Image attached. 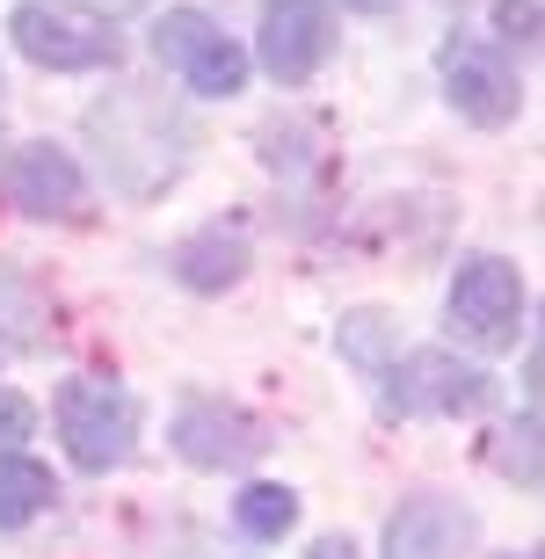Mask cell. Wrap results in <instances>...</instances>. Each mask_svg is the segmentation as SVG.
<instances>
[{
  "instance_id": "8",
  "label": "cell",
  "mask_w": 545,
  "mask_h": 559,
  "mask_svg": "<svg viewBox=\"0 0 545 559\" xmlns=\"http://www.w3.org/2000/svg\"><path fill=\"white\" fill-rule=\"evenodd\" d=\"M473 531L481 523L459 495H407L386 516V559H465Z\"/></svg>"
},
{
  "instance_id": "1",
  "label": "cell",
  "mask_w": 545,
  "mask_h": 559,
  "mask_svg": "<svg viewBox=\"0 0 545 559\" xmlns=\"http://www.w3.org/2000/svg\"><path fill=\"white\" fill-rule=\"evenodd\" d=\"M59 436H66V457L81 473H117L131 457V436H139V400L117 378H66L59 385Z\"/></svg>"
},
{
  "instance_id": "5",
  "label": "cell",
  "mask_w": 545,
  "mask_h": 559,
  "mask_svg": "<svg viewBox=\"0 0 545 559\" xmlns=\"http://www.w3.org/2000/svg\"><path fill=\"white\" fill-rule=\"evenodd\" d=\"M443 95H451V109H459L465 124H509L517 117V103H524V87H517V66L495 51V44L481 37H451L443 44Z\"/></svg>"
},
{
  "instance_id": "11",
  "label": "cell",
  "mask_w": 545,
  "mask_h": 559,
  "mask_svg": "<svg viewBox=\"0 0 545 559\" xmlns=\"http://www.w3.org/2000/svg\"><path fill=\"white\" fill-rule=\"evenodd\" d=\"M168 262H175V276H182L189 290H204V298H211V290H233L240 276H248V262H254V254H248V226H233V218H211V226L189 233V240L168 254Z\"/></svg>"
},
{
  "instance_id": "2",
  "label": "cell",
  "mask_w": 545,
  "mask_h": 559,
  "mask_svg": "<svg viewBox=\"0 0 545 559\" xmlns=\"http://www.w3.org/2000/svg\"><path fill=\"white\" fill-rule=\"evenodd\" d=\"M378 378H386L378 385L386 415H481L487 393H495L481 364H459L451 349H415L400 364H386Z\"/></svg>"
},
{
  "instance_id": "3",
  "label": "cell",
  "mask_w": 545,
  "mask_h": 559,
  "mask_svg": "<svg viewBox=\"0 0 545 559\" xmlns=\"http://www.w3.org/2000/svg\"><path fill=\"white\" fill-rule=\"evenodd\" d=\"M153 51H161V66H175L182 87H197V95H240V87H248V51H240L204 8H168L161 29H153Z\"/></svg>"
},
{
  "instance_id": "10",
  "label": "cell",
  "mask_w": 545,
  "mask_h": 559,
  "mask_svg": "<svg viewBox=\"0 0 545 559\" xmlns=\"http://www.w3.org/2000/svg\"><path fill=\"white\" fill-rule=\"evenodd\" d=\"M0 189H8V204L29 211V218H73V211H81V197H87L73 153H66V145H51V139L15 145V160H8Z\"/></svg>"
},
{
  "instance_id": "17",
  "label": "cell",
  "mask_w": 545,
  "mask_h": 559,
  "mask_svg": "<svg viewBox=\"0 0 545 559\" xmlns=\"http://www.w3.org/2000/svg\"><path fill=\"white\" fill-rule=\"evenodd\" d=\"M29 429H37V407H29L22 393H0V451H15Z\"/></svg>"
},
{
  "instance_id": "19",
  "label": "cell",
  "mask_w": 545,
  "mask_h": 559,
  "mask_svg": "<svg viewBox=\"0 0 545 559\" xmlns=\"http://www.w3.org/2000/svg\"><path fill=\"white\" fill-rule=\"evenodd\" d=\"M306 559H357V545H349V538H320Z\"/></svg>"
},
{
  "instance_id": "21",
  "label": "cell",
  "mask_w": 545,
  "mask_h": 559,
  "mask_svg": "<svg viewBox=\"0 0 545 559\" xmlns=\"http://www.w3.org/2000/svg\"><path fill=\"white\" fill-rule=\"evenodd\" d=\"M0 356H8V342H0Z\"/></svg>"
},
{
  "instance_id": "13",
  "label": "cell",
  "mask_w": 545,
  "mask_h": 559,
  "mask_svg": "<svg viewBox=\"0 0 545 559\" xmlns=\"http://www.w3.org/2000/svg\"><path fill=\"white\" fill-rule=\"evenodd\" d=\"M233 523H240L248 538L276 545L298 523V495H292V487H276V479H254V487H240V495H233Z\"/></svg>"
},
{
  "instance_id": "9",
  "label": "cell",
  "mask_w": 545,
  "mask_h": 559,
  "mask_svg": "<svg viewBox=\"0 0 545 559\" xmlns=\"http://www.w3.org/2000/svg\"><path fill=\"white\" fill-rule=\"evenodd\" d=\"M8 37L29 66H51V73H95V66H117V37L109 29H73L66 15H51L44 0H22L8 15Z\"/></svg>"
},
{
  "instance_id": "20",
  "label": "cell",
  "mask_w": 545,
  "mask_h": 559,
  "mask_svg": "<svg viewBox=\"0 0 545 559\" xmlns=\"http://www.w3.org/2000/svg\"><path fill=\"white\" fill-rule=\"evenodd\" d=\"M357 8H386V0H357Z\"/></svg>"
},
{
  "instance_id": "7",
  "label": "cell",
  "mask_w": 545,
  "mask_h": 559,
  "mask_svg": "<svg viewBox=\"0 0 545 559\" xmlns=\"http://www.w3.org/2000/svg\"><path fill=\"white\" fill-rule=\"evenodd\" d=\"M175 451L204 473H226V465H254L270 451V429L248 415V407H226V400H189L175 415Z\"/></svg>"
},
{
  "instance_id": "14",
  "label": "cell",
  "mask_w": 545,
  "mask_h": 559,
  "mask_svg": "<svg viewBox=\"0 0 545 559\" xmlns=\"http://www.w3.org/2000/svg\"><path fill=\"white\" fill-rule=\"evenodd\" d=\"M335 342H342V356H349L357 371H371V378H378V371H386V349H393V320H386L378 306H357L349 320H342Z\"/></svg>"
},
{
  "instance_id": "12",
  "label": "cell",
  "mask_w": 545,
  "mask_h": 559,
  "mask_svg": "<svg viewBox=\"0 0 545 559\" xmlns=\"http://www.w3.org/2000/svg\"><path fill=\"white\" fill-rule=\"evenodd\" d=\"M51 473H44L37 457L22 451H0V531H22V523H37L51 509Z\"/></svg>"
},
{
  "instance_id": "4",
  "label": "cell",
  "mask_w": 545,
  "mask_h": 559,
  "mask_svg": "<svg viewBox=\"0 0 545 559\" xmlns=\"http://www.w3.org/2000/svg\"><path fill=\"white\" fill-rule=\"evenodd\" d=\"M451 328L473 349H517L524 334V276L509 270L502 254H473L451 284Z\"/></svg>"
},
{
  "instance_id": "16",
  "label": "cell",
  "mask_w": 545,
  "mask_h": 559,
  "mask_svg": "<svg viewBox=\"0 0 545 559\" xmlns=\"http://www.w3.org/2000/svg\"><path fill=\"white\" fill-rule=\"evenodd\" d=\"M495 29H502V44H538V0H495Z\"/></svg>"
},
{
  "instance_id": "22",
  "label": "cell",
  "mask_w": 545,
  "mask_h": 559,
  "mask_svg": "<svg viewBox=\"0 0 545 559\" xmlns=\"http://www.w3.org/2000/svg\"><path fill=\"white\" fill-rule=\"evenodd\" d=\"M524 559H531V552H524Z\"/></svg>"
},
{
  "instance_id": "6",
  "label": "cell",
  "mask_w": 545,
  "mask_h": 559,
  "mask_svg": "<svg viewBox=\"0 0 545 559\" xmlns=\"http://www.w3.org/2000/svg\"><path fill=\"white\" fill-rule=\"evenodd\" d=\"M262 66H270L284 87L313 81L328 51H335V15H328V0H262Z\"/></svg>"
},
{
  "instance_id": "18",
  "label": "cell",
  "mask_w": 545,
  "mask_h": 559,
  "mask_svg": "<svg viewBox=\"0 0 545 559\" xmlns=\"http://www.w3.org/2000/svg\"><path fill=\"white\" fill-rule=\"evenodd\" d=\"M87 15H103V22H125V15H139V8H146V0H81Z\"/></svg>"
},
{
  "instance_id": "15",
  "label": "cell",
  "mask_w": 545,
  "mask_h": 559,
  "mask_svg": "<svg viewBox=\"0 0 545 559\" xmlns=\"http://www.w3.org/2000/svg\"><path fill=\"white\" fill-rule=\"evenodd\" d=\"M509 436H517V443H502V473H517L524 487H538V415H524Z\"/></svg>"
}]
</instances>
